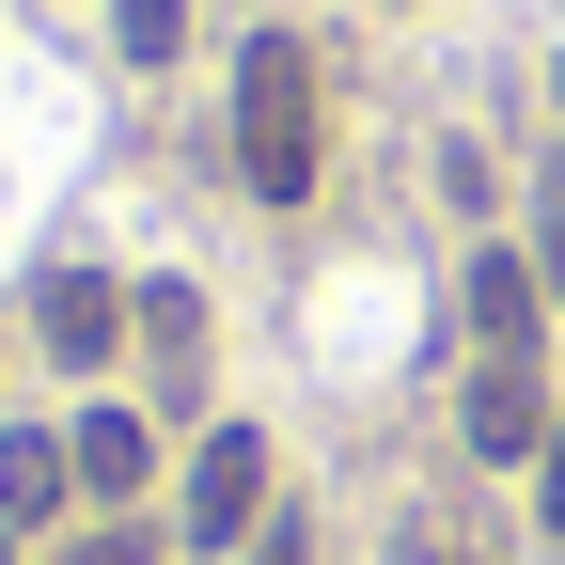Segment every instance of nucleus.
<instances>
[{
    "label": "nucleus",
    "instance_id": "6e6552de",
    "mask_svg": "<svg viewBox=\"0 0 565 565\" xmlns=\"http://www.w3.org/2000/svg\"><path fill=\"white\" fill-rule=\"evenodd\" d=\"M141 362L189 393V362H204V299H189V282H141Z\"/></svg>",
    "mask_w": 565,
    "mask_h": 565
},
{
    "label": "nucleus",
    "instance_id": "9b49d317",
    "mask_svg": "<svg viewBox=\"0 0 565 565\" xmlns=\"http://www.w3.org/2000/svg\"><path fill=\"white\" fill-rule=\"evenodd\" d=\"M534 519H550V550H565V424H550V456H534Z\"/></svg>",
    "mask_w": 565,
    "mask_h": 565
},
{
    "label": "nucleus",
    "instance_id": "20e7f679",
    "mask_svg": "<svg viewBox=\"0 0 565 565\" xmlns=\"http://www.w3.org/2000/svg\"><path fill=\"white\" fill-rule=\"evenodd\" d=\"M63 487H79V456H63L47 424H0V534H47Z\"/></svg>",
    "mask_w": 565,
    "mask_h": 565
},
{
    "label": "nucleus",
    "instance_id": "9d476101",
    "mask_svg": "<svg viewBox=\"0 0 565 565\" xmlns=\"http://www.w3.org/2000/svg\"><path fill=\"white\" fill-rule=\"evenodd\" d=\"M63 565H158V534H141V519H110V534H79V550H63Z\"/></svg>",
    "mask_w": 565,
    "mask_h": 565
},
{
    "label": "nucleus",
    "instance_id": "423d86ee",
    "mask_svg": "<svg viewBox=\"0 0 565 565\" xmlns=\"http://www.w3.org/2000/svg\"><path fill=\"white\" fill-rule=\"evenodd\" d=\"M550 299H534V252H471V345H534Z\"/></svg>",
    "mask_w": 565,
    "mask_h": 565
},
{
    "label": "nucleus",
    "instance_id": "f8f14e48",
    "mask_svg": "<svg viewBox=\"0 0 565 565\" xmlns=\"http://www.w3.org/2000/svg\"><path fill=\"white\" fill-rule=\"evenodd\" d=\"M393 565H456V550H393Z\"/></svg>",
    "mask_w": 565,
    "mask_h": 565
},
{
    "label": "nucleus",
    "instance_id": "f257e3e1",
    "mask_svg": "<svg viewBox=\"0 0 565 565\" xmlns=\"http://www.w3.org/2000/svg\"><path fill=\"white\" fill-rule=\"evenodd\" d=\"M236 189L252 204H299L315 189V47L299 32H252L236 47Z\"/></svg>",
    "mask_w": 565,
    "mask_h": 565
},
{
    "label": "nucleus",
    "instance_id": "1a4fd4ad",
    "mask_svg": "<svg viewBox=\"0 0 565 565\" xmlns=\"http://www.w3.org/2000/svg\"><path fill=\"white\" fill-rule=\"evenodd\" d=\"M110 32H126V63H173L189 47V0H110Z\"/></svg>",
    "mask_w": 565,
    "mask_h": 565
},
{
    "label": "nucleus",
    "instance_id": "0eeeda50",
    "mask_svg": "<svg viewBox=\"0 0 565 565\" xmlns=\"http://www.w3.org/2000/svg\"><path fill=\"white\" fill-rule=\"evenodd\" d=\"M126 315H110V282H47V362H110Z\"/></svg>",
    "mask_w": 565,
    "mask_h": 565
},
{
    "label": "nucleus",
    "instance_id": "39448f33",
    "mask_svg": "<svg viewBox=\"0 0 565 565\" xmlns=\"http://www.w3.org/2000/svg\"><path fill=\"white\" fill-rule=\"evenodd\" d=\"M63 456H79L95 503H141V471H158V424H141V408H79V440H63Z\"/></svg>",
    "mask_w": 565,
    "mask_h": 565
},
{
    "label": "nucleus",
    "instance_id": "7ed1b4c3",
    "mask_svg": "<svg viewBox=\"0 0 565 565\" xmlns=\"http://www.w3.org/2000/svg\"><path fill=\"white\" fill-rule=\"evenodd\" d=\"M550 377H534V345H487V362H471V393H456V440L487 456V471H534L550 456Z\"/></svg>",
    "mask_w": 565,
    "mask_h": 565
},
{
    "label": "nucleus",
    "instance_id": "ddd939ff",
    "mask_svg": "<svg viewBox=\"0 0 565 565\" xmlns=\"http://www.w3.org/2000/svg\"><path fill=\"white\" fill-rule=\"evenodd\" d=\"M550 95H565V79H550Z\"/></svg>",
    "mask_w": 565,
    "mask_h": 565
},
{
    "label": "nucleus",
    "instance_id": "f03ea898",
    "mask_svg": "<svg viewBox=\"0 0 565 565\" xmlns=\"http://www.w3.org/2000/svg\"><path fill=\"white\" fill-rule=\"evenodd\" d=\"M252 534H267V424H204L189 503H173V550H252Z\"/></svg>",
    "mask_w": 565,
    "mask_h": 565
}]
</instances>
